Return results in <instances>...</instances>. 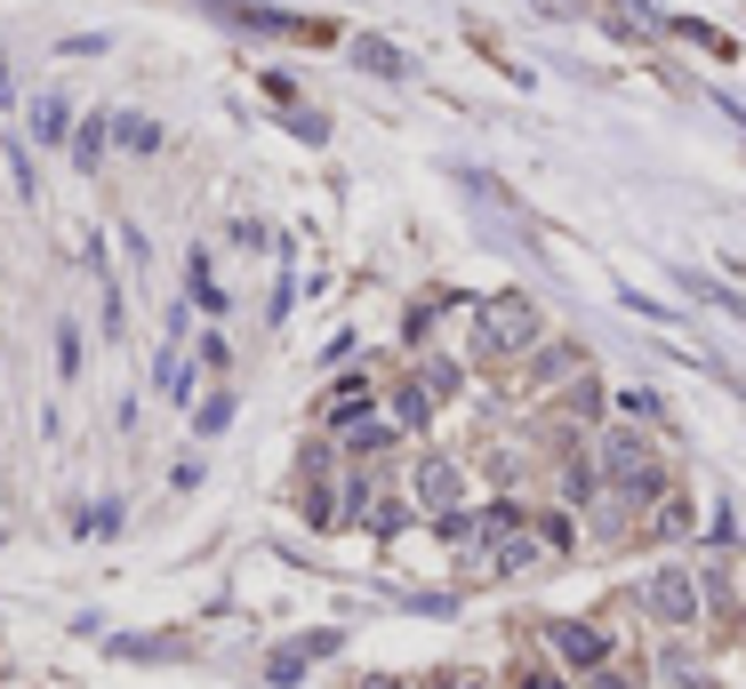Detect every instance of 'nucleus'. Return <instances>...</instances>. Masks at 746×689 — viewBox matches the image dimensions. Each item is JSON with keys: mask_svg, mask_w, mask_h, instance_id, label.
<instances>
[{"mask_svg": "<svg viewBox=\"0 0 746 689\" xmlns=\"http://www.w3.org/2000/svg\"><path fill=\"white\" fill-rule=\"evenodd\" d=\"M538 337V313H530V297H498L490 313H482V353H514V344Z\"/></svg>", "mask_w": 746, "mask_h": 689, "instance_id": "1", "label": "nucleus"}, {"mask_svg": "<svg viewBox=\"0 0 746 689\" xmlns=\"http://www.w3.org/2000/svg\"><path fill=\"white\" fill-rule=\"evenodd\" d=\"M642 601H651V617H666V626H691V617H698V585L683 569H658L651 585H642Z\"/></svg>", "mask_w": 746, "mask_h": 689, "instance_id": "2", "label": "nucleus"}, {"mask_svg": "<svg viewBox=\"0 0 746 689\" xmlns=\"http://www.w3.org/2000/svg\"><path fill=\"white\" fill-rule=\"evenodd\" d=\"M64 121H73V113H64V96H41V113H32V128H41V145H57V136H64Z\"/></svg>", "mask_w": 746, "mask_h": 689, "instance_id": "7", "label": "nucleus"}, {"mask_svg": "<svg viewBox=\"0 0 746 689\" xmlns=\"http://www.w3.org/2000/svg\"><path fill=\"white\" fill-rule=\"evenodd\" d=\"M57 369H64V377L81 369V329H57Z\"/></svg>", "mask_w": 746, "mask_h": 689, "instance_id": "8", "label": "nucleus"}, {"mask_svg": "<svg viewBox=\"0 0 746 689\" xmlns=\"http://www.w3.org/2000/svg\"><path fill=\"white\" fill-rule=\"evenodd\" d=\"M538 9H562V0H538Z\"/></svg>", "mask_w": 746, "mask_h": 689, "instance_id": "13", "label": "nucleus"}, {"mask_svg": "<svg viewBox=\"0 0 746 689\" xmlns=\"http://www.w3.org/2000/svg\"><path fill=\"white\" fill-rule=\"evenodd\" d=\"M369 689H394V681H369Z\"/></svg>", "mask_w": 746, "mask_h": 689, "instance_id": "14", "label": "nucleus"}, {"mask_svg": "<svg viewBox=\"0 0 746 689\" xmlns=\"http://www.w3.org/2000/svg\"><path fill=\"white\" fill-rule=\"evenodd\" d=\"M354 56H361V64H369L378 81H401V73H410V56H401L394 41H354Z\"/></svg>", "mask_w": 746, "mask_h": 689, "instance_id": "4", "label": "nucleus"}, {"mask_svg": "<svg viewBox=\"0 0 746 689\" xmlns=\"http://www.w3.org/2000/svg\"><path fill=\"white\" fill-rule=\"evenodd\" d=\"M121 145H129V153H161V128H153L145 113H129V121H121Z\"/></svg>", "mask_w": 746, "mask_h": 689, "instance_id": "6", "label": "nucleus"}, {"mask_svg": "<svg viewBox=\"0 0 746 689\" xmlns=\"http://www.w3.org/2000/svg\"><path fill=\"white\" fill-rule=\"evenodd\" d=\"M0 105H9V56H0Z\"/></svg>", "mask_w": 746, "mask_h": 689, "instance_id": "11", "label": "nucleus"}, {"mask_svg": "<svg viewBox=\"0 0 746 689\" xmlns=\"http://www.w3.org/2000/svg\"><path fill=\"white\" fill-rule=\"evenodd\" d=\"M418 497H426L433 513H450V505H458V465H442V457H426V473H418Z\"/></svg>", "mask_w": 746, "mask_h": 689, "instance_id": "3", "label": "nucleus"}, {"mask_svg": "<svg viewBox=\"0 0 746 689\" xmlns=\"http://www.w3.org/2000/svg\"><path fill=\"white\" fill-rule=\"evenodd\" d=\"M522 689H562V681H522Z\"/></svg>", "mask_w": 746, "mask_h": 689, "instance_id": "12", "label": "nucleus"}, {"mask_svg": "<svg viewBox=\"0 0 746 689\" xmlns=\"http://www.w3.org/2000/svg\"><path fill=\"white\" fill-rule=\"evenodd\" d=\"M691 289H698V297H706V305H723V313H746V297H730V289H723V281H691Z\"/></svg>", "mask_w": 746, "mask_h": 689, "instance_id": "9", "label": "nucleus"}, {"mask_svg": "<svg viewBox=\"0 0 746 689\" xmlns=\"http://www.w3.org/2000/svg\"><path fill=\"white\" fill-rule=\"evenodd\" d=\"M554 641H562L570 666H602V634L594 626H554Z\"/></svg>", "mask_w": 746, "mask_h": 689, "instance_id": "5", "label": "nucleus"}, {"mask_svg": "<svg viewBox=\"0 0 746 689\" xmlns=\"http://www.w3.org/2000/svg\"><path fill=\"white\" fill-rule=\"evenodd\" d=\"M225 418H233V393H217L210 409H201V433H225Z\"/></svg>", "mask_w": 746, "mask_h": 689, "instance_id": "10", "label": "nucleus"}]
</instances>
